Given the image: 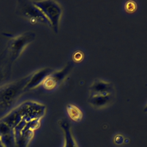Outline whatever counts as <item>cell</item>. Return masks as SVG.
Returning a JSON list of instances; mask_svg holds the SVG:
<instances>
[{
    "label": "cell",
    "instance_id": "cell-1",
    "mask_svg": "<svg viewBox=\"0 0 147 147\" xmlns=\"http://www.w3.org/2000/svg\"><path fill=\"white\" fill-rule=\"evenodd\" d=\"M33 4L42 13L53 30L59 31L63 9L57 1L51 0L32 1Z\"/></svg>",
    "mask_w": 147,
    "mask_h": 147
},
{
    "label": "cell",
    "instance_id": "cell-2",
    "mask_svg": "<svg viewBox=\"0 0 147 147\" xmlns=\"http://www.w3.org/2000/svg\"><path fill=\"white\" fill-rule=\"evenodd\" d=\"M72 64L67 63L63 68L53 71L42 83L43 87L47 90H52L62 83L72 70Z\"/></svg>",
    "mask_w": 147,
    "mask_h": 147
},
{
    "label": "cell",
    "instance_id": "cell-3",
    "mask_svg": "<svg viewBox=\"0 0 147 147\" xmlns=\"http://www.w3.org/2000/svg\"><path fill=\"white\" fill-rule=\"evenodd\" d=\"M53 71L49 68L40 69L33 74L29 78L25 87V90H29L36 88L38 86L42 84L47 78Z\"/></svg>",
    "mask_w": 147,
    "mask_h": 147
},
{
    "label": "cell",
    "instance_id": "cell-4",
    "mask_svg": "<svg viewBox=\"0 0 147 147\" xmlns=\"http://www.w3.org/2000/svg\"><path fill=\"white\" fill-rule=\"evenodd\" d=\"M114 92L90 94L88 102L92 107L100 109L108 106L113 100Z\"/></svg>",
    "mask_w": 147,
    "mask_h": 147
},
{
    "label": "cell",
    "instance_id": "cell-5",
    "mask_svg": "<svg viewBox=\"0 0 147 147\" xmlns=\"http://www.w3.org/2000/svg\"><path fill=\"white\" fill-rule=\"evenodd\" d=\"M32 37H33L32 33H26L25 34L17 37L11 41L9 48L13 58L17 57L19 56L26 45L31 42Z\"/></svg>",
    "mask_w": 147,
    "mask_h": 147
},
{
    "label": "cell",
    "instance_id": "cell-6",
    "mask_svg": "<svg viewBox=\"0 0 147 147\" xmlns=\"http://www.w3.org/2000/svg\"><path fill=\"white\" fill-rule=\"evenodd\" d=\"M59 124L64 136L63 147H78L69 122L66 120L60 119L59 121Z\"/></svg>",
    "mask_w": 147,
    "mask_h": 147
},
{
    "label": "cell",
    "instance_id": "cell-7",
    "mask_svg": "<svg viewBox=\"0 0 147 147\" xmlns=\"http://www.w3.org/2000/svg\"><path fill=\"white\" fill-rule=\"evenodd\" d=\"M22 13L30 20H33L32 21H40L49 26V24L42 13L33 4L32 2L29 4H25L23 6Z\"/></svg>",
    "mask_w": 147,
    "mask_h": 147
},
{
    "label": "cell",
    "instance_id": "cell-8",
    "mask_svg": "<svg viewBox=\"0 0 147 147\" xmlns=\"http://www.w3.org/2000/svg\"><path fill=\"white\" fill-rule=\"evenodd\" d=\"M90 94L114 92V87L111 83L102 79H97L90 86Z\"/></svg>",
    "mask_w": 147,
    "mask_h": 147
},
{
    "label": "cell",
    "instance_id": "cell-9",
    "mask_svg": "<svg viewBox=\"0 0 147 147\" xmlns=\"http://www.w3.org/2000/svg\"><path fill=\"white\" fill-rule=\"evenodd\" d=\"M67 112L69 117L75 122H79L82 119L83 114L82 110L74 104H68L67 106Z\"/></svg>",
    "mask_w": 147,
    "mask_h": 147
},
{
    "label": "cell",
    "instance_id": "cell-10",
    "mask_svg": "<svg viewBox=\"0 0 147 147\" xmlns=\"http://www.w3.org/2000/svg\"><path fill=\"white\" fill-rule=\"evenodd\" d=\"M137 4L133 1H129L125 5V9L129 13H133L136 10Z\"/></svg>",
    "mask_w": 147,
    "mask_h": 147
},
{
    "label": "cell",
    "instance_id": "cell-11",
    "mask_svg": "<svg viewBox=\"0 0 147 147\" xmlns=\"http://www.w3.org/2000/svg\"><path fill=\"white\" fill-rule=\"evenodd\" d=\"M83 56H84V55L82 53V52L78 51L75 52L73 54V59L75 61L78 62V61H81L83 59Z\"/></svg>",
    "mask_w": 147,
    "mask_h": 147
},
{
    "label": "cell",
    "instance_id": "cell-12",
    "mask_svg": "<svg viewBox=\"0 0 147 147\" xmlns=\"http://www.w3.org/2000/svg\"><path fill=\"white\" fill-rule=\"evenodd\" d=\"M123 140H124V138H123V137L121 135V134H117L114 137V142L117 144V145H119V144H121L123 143Z\"/></svg>",
    "mask_w": 147,
    "mask_h": 147
},
{
    "label": "cell",
    "instance_id": "cell-13",
    "mask_svg": "<svg viewBox=\"0 0 147 147\" xmlns=\"http://www.w3.org/2000/svg\"><path fill=\"white\" fill-rule=\"evenodd\" d=\"M144 112L145 113H147V103L146 104L144 108Z\"/></svg>",
    "mask_w": 147,
    "mask_h": 147
},
{
    "label": "cell",
    "instance_id": "cell-14",
    "mask_svg": "<svg viewBox=\"0 0 147 147\" xmlns=\"http://www.w3.org/2000/svg\"><path fill=\"white\" fill-rule=\"evenodd\" d=\"M0 79H1V73H0Z\"/></svg>",
    "mask_w": 147,
    "mask_h": 147
}]
</instances>
